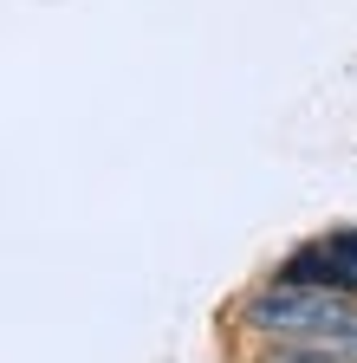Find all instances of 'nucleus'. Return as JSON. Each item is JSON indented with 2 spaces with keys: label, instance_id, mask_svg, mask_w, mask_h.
<instances>
[{
  "label": "nucleus",
  "instance_id": "1",
  "mask_svg": "<svg viewBox=\"0 0 357 363\" xmlns=\"http://www.w3.org/2000/svg\"><path fill=\"white\" fill-rule=\"evenodd\" d=\"M241 325L260 337H292V344H357V292L273 279L241 305Z\"/></svg>",
  "mask_w": 357,
  "mask_h": 363
},
{
  "label": "nucleus",
  "instance_id": "2",
  "mask_svg": "<svg viewBox=\"0 0 357 363\" xmlns=\"http://www.w3.org/2000/svg\"><path fill=\"white\" fill-rule=\"evenodd\" d=\"M286 286H325V292H357V227H344V234H325L299 247L286 266H280Z\"/></svg>",
  "mask_w": 357,
  "mask_h": 363
},
{
  "label": "nucleus",
  "instance_id": "3",
  "mask_svg": "<svg viewBox=\"0 0 357 363\" xmlns=\"http://www.w3.org/2000/svg\"><path fill=\"white\" fill-rule=\"evenodd\" d=\"M253 363H357V344H292V337H266Z\"/></svg>",
  "mask_w": 357,
  "mask_h": 363
}]
</instances>
